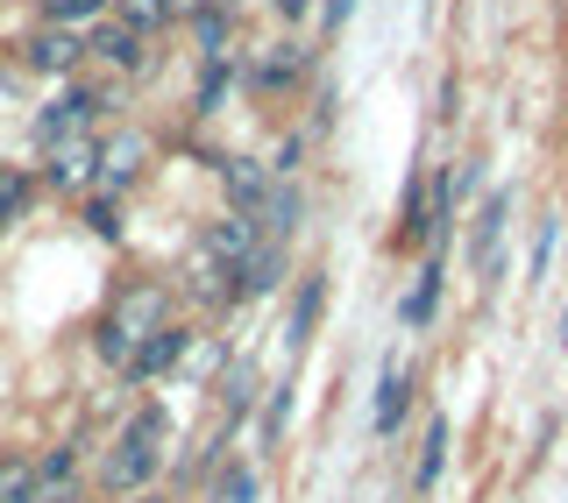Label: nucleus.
Returning a JSON list of instances; mask_svg holds the SVG:
<instances>
[{
  "instance_id": "obj_1",
  "label": "nucleus",
  "mask_w": 568,
  "mask_h": 503,
  "mask_svg": "<svg viewBox=\"0 0 568 503\" xmlns=\"http://www.w3.org/2000/svg\"><path fill=\"white\" fill-rule=\"evenodd\" d=\"M164 440H171V419L156 404H142L129 425H121L114 454H106V490L114 496H142L156 482V469H164Z\"/></svg>"
},
{
  "instance_id": "obj_2",
  "label": "nucleus",
  "mask_w": 568,
  "mask_h": 503,
  "mask_svg": "<svg viewBox=\"0 0 568 503\" xmlns=\"http://www.w3.org/2000/svg\"><path fill=\"white\" fill-rule=\"evenodd\" d=\"M156 327H171V291H164V284H129V291L114 298V312L100 319V355H106L114 369H129L135 348H142Z\"/></svg>"
},
{
  "instance_id": "obj_3",
  "label": "nucleus",
  "mask_w": 568,
  "mask_h": 503,
  "mask_svg": "<svg viewBox=\"0 0 568 503\" xmlns=\"http://www.w3.org/2000/svg\"><path fill=\"white\" fill-rule=\"evenodd\" d=\"M142 156H150V142H142V135H106L100 142V164H93V192H100V199H121V192L135 185Z\"/></svg>"
},
{
  "instance_id": "obj_4",
  "label": "nucleus",
  "mask_w": 568,
  "mask_h": 503,
  "mask_svg": "<svg viewBox=\"0 0 568 503\" xmlns=\"http://www.w3.org/2000/svg\"><path fill=\"white\" fill-rule=\"evenodd\" d=\"M93 164H100V135H64V142H43V177L64 192H85L93 185Z\"/></svg>"
},
{
  "instance_id": "obj_5",
  "label": "nucleus",
  "mask_w": 568,
  "mask_h": 503,
  "mask_svg": "<svg viewBox=\"0 0 568 503\" xmlns=\"http://www.w3.org/2000/svg\"><path fill=\"white\" fill-rule=\"evenodd\" d=\"M221 185H227V206L256 220V213L271 206V192H277V171L256 164V156H227V164H221Z\"/></svg>"
},
{
  "instance_id": "obj_6",
  "label": "nucleus",
  "mask_w": 568,
  "mask_h": 503,
  "mask_svg": "<svg viewBox=\"0 0 568 503\" xmlns=\"http://www.w3.org/2000/svg\"><path fill=\"white\" fill-rule=\"evenodd\" d=\"M79 58H85V43H79L71 29H58V22L36 29L29 43H22V64H29V71H43V79H64V71H79Z\"/></svg>"
},
{
  "instance_id": "obj_7",
  "label": "nucleus",
  "mask_w": 568,
  "mask_h": 503,
  "mask_svg": "<svg viewBox=\"0 0 568 503\" xmlns=\"http://www.w3.org/2000/svg\"><path fill=\"white\" fill-rule=\"evenodd\" d=\"M100 121V93H64L43 106V121H36V142H64V135H93Z\"/></svg>"
},
{
  "instance_id": "obj_8",
  "label": "nucleus",
  "mask_w": 568,
  "mask_h": 503,
  "mask_svg": "<svg viewBox=\"0 0 568 503\" xmlns=\"http://www.w3.org/2000/svg\"><path fill=\"white\" fill-rule=\"evenodd\" d=\"M227 277H235V284H227V298H263V291H277V284H284V248H277V242H271V248L256 242L235 269H227Z\"/></svg>"
},
{
  "instance_id": "obj_9",
  "label": "nucleus",
  "mask_w": 568,
  "mask_h": 503,
  "mask_svg": "<svg viewBox=\"0 0 568 503\" xmlns=\"http://www.w3.org/2000/svg\"><path fill=\"white\" fill-rule=\"evenodd\" d=\"M248 248H256V220H248V213H221V220L206 227V263L235 269Z\"/></svg>"
},
{
  "instance_id": "obj_10",
  "label": "nucleus",
  "mask_w": 568,
  "mask_h": 503,
  "mask_svg": "<svg viewBox=\"0 0 568 503\" xmlns=\"http://www.w3.org/2000/svg\"><path fill=\"white\" fill-rule=\"evenodd\" d=\"M185 348H192V333H185V327H156V333L135 348L129 376H142V383H150V376H164V369H178V362H185Z\"/></svg>"
},
{
  "instance_id": "obj_11",
  "label": "nucleus",
  "mask_w": 568,
  "mask_h": 503,
  "mask_svg": "<svg viewBox=\"0 0 568 503\" xmlns=\"http://www.w3.org/2000/svg\"><path fill=\"white\" fill-rule=\"evenodd\" d=\"M405 398H413V369H405L398 355H390V362H384V376H377V433H384V440L398 433V419H405Z\"/></svg>"
},
{
  "instance_id": "obj_12",
  "label": "nucleus",
  "mask_w": 568,
  "mask_h": 503,
  "mask_svg": "<svg viewBox=\"0 0 568 503\" xmlns=\"http://www.w3.org/2000/svg\"><path fill=\"white\" fill-rule=\"evenodd\" d=\"M93 58H106L114 71H142V35L135 29H121V22H106V29H93Z\"/></svg>"
},
{
  "instance_id": "obj_13",
  "label": "nucleus",
  "mask_w": 568,
  "mask_h": 503,
  "mask_svg": "<svg viewBox=\"0 0 568 503\" xmlns=\"http://www.w3.org/2000/svg\"><path fill=\"white\" fill-rule=\"evenodd\" d=\"M505 199H484L476 213V277H497V242H505Z\"/></svg>"
},
{
  "instance_id": "obj_14",
  "label": "nucleus",
  "mask_w": 568,
  "mask_h": 503,
  "mask_svg": "<svg viewBox=\"0 0 568 503\" xmlns=\"http://www.w3.org/2000/svg\"><path fill=\"white\" fill-rule=\"evenodd\" d=\"M320 305H327V284H320V277H306V284H298V298H292V327H284V340H292V355L313 340V319H320Z\"/></svg>"
},
{
  "instance_id": "obj_15",
  "label": "nucleus",
  "mask_w": 568,
  "mask_h": 503,
  "mask_svg": "<svg viewBox=\"0 0 568 503\" xmlns=\"http://www.w3.org/2000/svg\"><path fill=\"white\" fill-rule=\"evenodd\" d=\"M29 199H36V177L29 171H0V235L29 213Z\"/></svg>"
},
{
  "instance_id": "obj_16",
  "label": "nucleus",
  "mask_w": 568,
  "mask_h": 503,
  "mask_svg": "<svg viewBox=\"0 0 568 503\" xmlns=\"http://www.w3.org/2000/svg\"><path fill=\"white\" fill-rule=\"evenodd\" d=\"M114 22L135 29V35H150V29L171 22V8H164V0H114Z\"/></svg>"
},
{
  "instance_id": "obj_17",
  "label": "nucleus",
  "mask_w": 568,
  "mask_h": 503,
  "mask_svg": "<svg viewBox=\"0 0 568 503\" xmlns=\"http://www.w3.org/2000/svg\"><path fill=\"white\" fill-rule=\"evenodd\" d=\"M440 461H448V425L434 419V425H426V446H419V475H413L419 490H434V482H440Z\"/></svg>"
},
{
  "instance_id": "obj_18",
  "label": "nucleus",
  "mask_w": 568,
  "mask_h": 503,
  "mask_svg": "<svg viewBox=\"0 0 568 503\" xmlns=\"http://www.w3.org/2000/svg\"><path fill=\"white\" fill-rule=\"evenodd\" d=\"M256 85H292L298 79V50L284 43V50H271V58H256V71H248Z\"/></svg>"
},
{
  "instance_id": "obj_19",
  "label": "nucleus",
  "mask_w": 568,
  "mask_h": 503,
  "mask_svg": "<svg viewBox=\"0 0 568 503\" xmlns=\"http://www.w3.org/2000/svg\"><path fill=\"white\" fill-rule=\"evenodd\" d=\"M434 298H440V269H426L413 284V298H405V327H426V319H434Z\"/></svg>"
},
{
  "instance_id": "obj_20",
  "label": "nucleus",
  "mask_w": 568,
  "mask_h": 503,
  "mask_svg": "<svg viewBox=\"0 0 568 503\" xmlns=\"http://www.w3.org/2000/svg\"><path fill=\"white\" fill-rule=\"evenodd\" d=\"M192 29H200V50H206V58H227V8H221V0H213V8L206 14H192Z\"/></svg>"
},
{
  "instance_id": "obj_21",
  "label": "nucleus",
  "mask_w": 568,
  "mask_h": 503,
  "mask_svg": "<svg viewBox=\"0 0 568 503\" xmlns=\"http://www.w3.org/2000/svg\"><path fill=\"white\" fill-rule=\"evenodd\" d=\"M248 496H256V469H242V461L213 482V503H248Z\"/></svg>"
},
{
  "instance_id": "obj_22",
  "label": "nucleus",
  "mask_w": 568,
  "mask_h": 503,
  "mask_svg": "<svg viewBox=\"0 0 568 503\" xmlns=\"http://www.w3.org/2000/svg\"><path fill=\"white\" fill-rule=\"evenodd\" d=\"M221 390H227V411H248V398H256V376H248V362H235L221 376Z\"/></svg>"
},
{
  "instance_id": "obj_23",
  "label": "nucleus",
  "mask_w": 568,
  "mask_h": 503,
  "mask_svg": "<svg viewBox=\"0 0 568 503\" xmlns=\"http://www.w3.org/2000/svg\"><path fill=\"white\" fill-rule=\"evenodd\" d=\"M93 8H106V0H43V14H50V22H58V29L85 22V14H93Z\"/></svg>"
},
{
  "instance_id": "obj_24",
  "label": "nucleus",
  "mask_w": 568,
  "mask_h": 503,
  "mask_svg": "<svg viewBox=\"0 0 568 503\" xmlns=\"http://www.w3.org/2000/svg\"><path fill=\"white\" fill-rule=\"evenodd\" d=\"M85 227H93L100 242H114V235H121V220H114V199H85Z\"/></svg>"
},
{
  "instance_id": "obj_25",
  "label": "nucleus",
  "mask_w": 568,
  "mask_h": 503,
  "mask_svg": "<svg viewBox=\"0 0 568 503\" xmlns=\"http://www.w3.org/2000/svg\"><path fill=\"white\" fill-rule=\"evenodd\" d=\"M164 8H171V14H206L213 0H164Z\"/></svg>"
},
{
  "instance_id": "obj_26",
  "label": "nucleus",
  "mask_w": 568,
  "mask_h": 503,
  "mask_svg": "<svg viewBox=\"0 0 568 503\" xmlns=\"http://www.w3.org/2000/svg\"><path fill=\"white\" fill-rule=\"evenodd\" d=\"M277 14H306V0H277Z\"/></svg>"
},
{
  "instance_id": "obj_27",
  "label": "nucleus",
  "mask_w": 568,
  "mask_h": 503,
  "mask_svg": "<svg viewBox=\"0 0 568 503\" xmlns=\"http://www.w3.org/2000/svg\"><path fill=\"white\" fill-rule=\"evenodd\" d=\"M348 8H355V0H334V8H327V14H334V22H342V14H348Z\"/></svg>"
},
{
  "instance_id": "obj_28",
  "label": "nucleus",
  "mask_w": 568,
  "mask_h": 503,
  "mask_svg": "<svg viewBox=\"0 0 568 503\" xmlns=\"http://www.w3.org/2000/svg\"><path fill=\"white\" fill-rule=\"evenodd\" d=\"M36 503H71V496H36Z\"/></svg>"
},
{
  "instance_id": "obj_29",
  "label": "nucleus",
  "mask_w": 568,
  "mask_h": 503,
  "mask_svg": "<svg viewBox=\"0 0 568 503\" xmlns=\"http://www.w3.org/2000/svg\"><path fill=\"white\" fill-rule=\"evenodd\" d=\"M135 503H150V496H135Z\"/></svg>"
}]
</instances>
